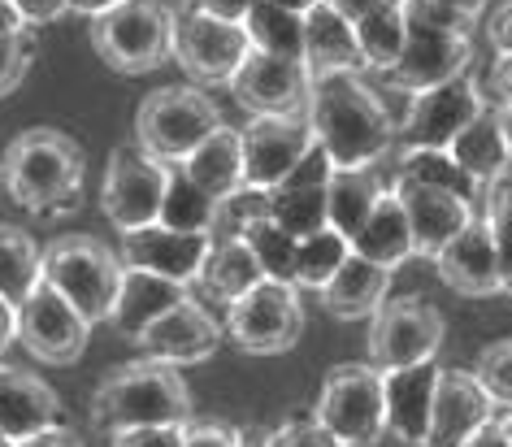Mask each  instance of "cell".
Wrapping results in <instances>:
<instances>
[{
	"label": "cell",
	"instance_id": "obj_1",
	"mask_svg": "<svg viewBox=\"0 0 512 447\" xmlns=\"http://www.w3.org/2000/svg\"><path fill=\"white\" fill-rule=\"evenodd\" d=\"M309 122L322 152L335 170H361L378 165L391 152L400 126L391 122L387 105L374 87L365 83L361 70H335L313 74L309 87Z\"/></svg>",
	"mask_w": 512,
	"mask_h": 447
},
{
	"label": "cell",
	"instance_id": "obj_2",
	"mask_svg": "<svg viewBox=\"0 0 512 447\" xmlns=\"http://www.w3.org/2000/svg\"><path fill=\"white\" fill-rule=\"evenodd\" d=\"M0 183H5L9 200L35 217L70 213L83 200L87 157L57 126H31V131L14 135V144L0 157Z\"/></svg>",
	"mask_w": 512,
	"mask_h": 447
},
{
	"label": "cell",
	"instance_id": "obj_3",
	"mask_svg": "<svg viewBox=\"0 0 512 447\" xmlns=\"http://www.w3.org/2000/svg\"><path fill=\"white\" fill-rule=\"evenodd\" d=\"M191 387L178 374V365L165 361H135L122 365L96 387L92 421L100 430H131V426H187Z\"/></svg>",
	"mask_w": 512,
	"mask_h": 447
},
{
	"label": "cell",
	"instance_id": "obj_4",
	"mask_svg": "<svg viewBox=\"0 0 512 447\" xmlns=\"http://www.w3.org/2000/svg\"><path fill=\"white\" fill-rule=\"evenodd\" d=\"M404 18H408V44L400 66L391 70V83L400 92L417 96L430 87H443L447 79L469 74L473 61V27L478 22L452 14V9L434 5V0H404Z\"/></svg>",
	"mask_w": 512,
	"mask_h": 447
},
{
	"label": "cell",
	"instance_id": "obj_5",
	"mask_svg": "<svg viewBox=\"0 0 512 447\" xmlns=\"http://www.w3.org/2000/svg\"><path fill=\"white\" fill-rule=\"evenodd\" d=\"M126 265L92 235H61L44 248V278L79 309L87 322H109L122 291Z\"/></svg>",
	"mask_w": 512,
	"mask_h": 447
},
{
	"label": "cell",
	"instance_id": "obj_6",
	"mask_svg": "<svg viewBox=\"0 0 512 447\" xmlns=\"http://www.w3.org/2000/svg\"><path fill=\"white\" fill-rule=\"evenodd\" d=\"M174 22L178 14L165 0H122L92 18V48L118 74H148L174 57Z\"/></svg>",
	"mask_w": 512,
	"mask_h": 447
},
{
	"label": "cell",
	"instance_id": "obj_7",
	"mask_svg": "<svg viewBox=\"0 0 512 447\" xmlns=\"http://www.w3.org/2000/svg\"><path fill=\"white\" fill-rule=\"evenodd\" d=\"M217 126H222V109L209 100V92L187 83L157 87L135 113V144L170 165H183Z\"/></svg>",
	"mask_w": 512,
	"mask_h": 447
},
{
	"label": "cell",
	"instance_id": "obj_8",
	"mask_svg": "<svg viewBox=\"0 0 512 447\" xmlns=\"http://www.w3.org/2000/svg\"><path fill=\"white\" fill-rule=\"evenodd\" d=\"M313 417L335 434L343 447H374L387 434V387L382 369L369 361L335 365L322 382Z\"/></svg>",
	"mask_w": 512,
	"mask_h": 447
},
{
	"label": "cell",
	"instance_id": "obj_9",
	"mask_svg": "<svg viewBox=\"0 0 512 447\" xmlns=\"http://www.w3.org/2000/svg\"><path fill=\"white\" fill-rule=\"evenodd\" d=\"M226 335L248 356L291 352L304 335V300L296 283H256L248 296L226 309Z\"/></svg>",
	"mask_w": 512,
	"mask_h": 447
},
{
	"label": "cell",
	"instance_id": "obj_10",
	"mask_svg": "<svg viewBox=\"0 0 512 447\" xmlns=\"http://www.w3.org/2000/svg\"><path fill=\"white\" fill-rule=\"evenodd\" d=\"M252 40L243 22L204 14V9H183L174 22V61L187 70V79L200 87H230L235 74L248 66Z\"/></svg>",
	"mask_w": 512,
	"mask_h": 447
},
{
	"label": "cell",
	"instance_id": "obj_11",
	"mask_svg": "<svg viewBox=\"0 0 512 447\" xmlns=\"http://www.w3.org/2000/svg\"><path fill=\"white\" fill-rule=\"evenodd\" d=\"M447 339V322L426 296H400L387 300L369 317V365L391 374L421 361H434Z\"/></svg>",
	"mask_w": 512,
	"mask_h": 447
},
{
	"label": "cell",
	"instance_id": "obj_12",
	"mask_svg": "<svg viewBox=\"0 0 512 447\" xmlns=\"http://www.w3.org/2000/svg\"><path fill=\"white\" fill-rule=\"evenodd\" d=\"M165 183H170V161L152 157L139 144L113 148L105 165V183H100V209L118 231H139L161 217Z\"/></svg>",
	"mask_w": 512,
	"mask_h": 447
},
{
	"label": "cell",
	"instance_id": "obj_13",
	"mask_svg": "<svg viewBox=\"0 0 512 447\" xmlns=\"http://www.w3.org/2000/svg\"><path fill=\"white\" fill-rule=\"evenodd\" d=\"M239 135H243V183L256 191H274L317 148L309 113H265V118H252Z\"/></svg>",
	"mask_w": 512,
	"mask_h": 447
},
{
	"label": "cell",
	"instance_id": "obj_14",
	"mask_svg": "<svg viewBox=\"0 0 512 447\" xmlns=\"http://www.w3.org/2000/svg\"><path fill=\"white\" fill-rule=\"evenodd\" d=\"M18 343L44 365H74L92 343V322L44 278L18 304Z\"/></svg>",
	"mask_w": 512,
	"mask_h": 447
},
{
	"label": "cell",
	"instance_id": "obj_15",
	"mask_svg": "<svg viewBox=\"0 0 512 447\" xmlns=\"http://www.w3.org/2000/svg\"><path fill=\"white\" fill-rule=\"evenodd\" d=\"M491 109L486 83H478L473 74L447 79L443 87L417 92L408 105V118L400 122V144L404 148H452V139L465 131L473 118Z\"/></svg>",
	"mask_w": 512,
	"mask_h": 447
},
{
	"label": "cell",
	"instance_id": "obj_16",
	"mask_svg": "<svg viewBox=\"0 0 512 447\" xmlns=\"http://www.w3.org/2000/svg\"><path fill=\"white\" fill-rule=\"evenodd\" d=\"M209 252H213V235H187V231H170V226L152 222V226H139V231L122 235L118 257L131 270H148V274H161V278H174V283L191 287L204 274V265H209Z\"/></svg>",
	"mask_w": 512,
	"mask_h": 447
},
{
	"label": "cell",
	"instance_id": "obj_17",
	"mask_svg": "<svg viewBox=\"0 0 512 447\" xmlns=\"http://www.w3.org/2000/svg\"><path fill=\"white\" fill-rule=\"evenodd\" d=\"M309 87H313V74L304 61L252 53L248 66L235 74L230 92H235V100L252 118H265V113H304L309 109Z\"/></svg>",
	"mask_w": 512,
	"mask_h": 447
},
{
	"label": "cell",
	"instance_id": "obj_18",
	"mask_svg": "<svg viewBox=\"0 0 512 447\" xmlns=\"http://www.w3.org/2000/svg\"><path fill=\"white\" fill-rule=\"evenodd\" d=\"M391 191L400 196L404 213H408V226H413V239H417V257H426V261L439 257V252L473 222V217L482 213L478 204L456 196V191L408 183V178H395Z\"/></svg>",
	"mask_w": 512,
	"mask_h": 447
},
{
	"label": "cell",
	"instance_id": "obj_19",
	"mask_svg": "<svg viewBox=\"0 0 512 447\" xmlns=\"http://www.w3.org/2000/svg\"><path fill=\"white\" fill-rule=\"evenodd\" d=\"M495 408L499 404L491 400V391L482 387L473 369H443L439 391H434V408H430L426 447H460L482 426H491Z\"/></svg>",
	"mask_w": 512,
	"mask_h": 447
},
{
	"label": "cell",
	"instance_id": "obj_20",
	"mask_svg": "<svg viewBox=\"0 0 512 447\" xmlns=\"http://www.w3.org/2000/svg\"><path fill=\"white\" fill-rule=\"evenodd\" d=\"M330 174H335V165H330L322 144H317L309 157L300 161V170L291 178H283V183L270 191V217L283 226L287 235L309 239V235H317V231H326L330 226V209H326Z\"/></svg>",
	"mask_w": 512,
	"mask_h": 447
},
{
	"label": "cell",
	"instance_id": "obj_21",
	"mask_svg": "<svg viewBox=\"0 0 512 447\" xmlns=\"http://www.w3.org/2000/svg\"><path fill=\"white\" fill-rule=\"evenodd\" d=\"M226 326H217V317L204 309L200 300H183L174 304L165 317H157L144 335H139V348H144L152 361H165V365H196V361H209L222 343Z\"/></svg>",
	"mask_w": 512,
	"mask_h": 447
},
{
	"label": "cell",
	"instance_id": "obj_22",
	"mask_svg": "<svg viewBox=\"0 0 512 447\" xmlns=\"http://www.w3.org/2000/svg\"><path fill=\"white\" fill-rule=\"evenodd\" d=\"M434 270L456 296L465 300H491L504 296L499 287V261H495V239L491 226H486V213H478L473 222L460 231L452 244H447L439 257H434Z\"/></svg>",
	"mask_w": 512,
	"mask_h": 447
},
{
	"label": "cell",
	"instance_id": "obj_23",
	"mask_svg": "<svg viewBox=\"0 0 512 447\" xmlns=\"http://www.w3.org/2000/svg\"><path fill=\"white\" fill-rule=\"evenodd\" d=\"M439 374H443L439 361H421V365L382 374V387H387V430L408 447H426Z\"/></svg>",
	"mask_w": 512,
	"mask_h": 447
},
{
	"label": "cell",
	"instance_id": "obj_24",
	"mask_svg": "<svg viewBox=\"0 0 512 447\" xmlns=\"http://www.w3.org/2000/svg\"><path fill=\"white\" fill-rule=\"evenodd\" d=\"M57 417H61V400L44 378L0 361V434L22 443L48 426H61Z\"/></svg>",
	"mask_w": 512,
	"mask_h": 447
},
{
	"label": "cell",
	"instance_id": "obj_25",
	"mask_svg": "<svg viewBox=\"0 0 512 447\" xmlns=\"http://www.w3.org/2000/svg\"><path fill=\"white\" fill-rule=\"evenodd\" d=\"M187 300V287L174 283V278H161V274H148V270H131L126 265L122 274V291H118V304H113V317L109 322L118 326L122 339L139 343V335L157 322V317H165L174 309V304Z\"/></svg>",
	"mask_w": 512,
	"mask_h": 447
},
{
	"label": "cell",
	"instance_id": "obj_26",
	"mask_svg": "<svg viewBox=\"0 0 512 447\" xmlns=\"http://www.w3.org/2000/svg\"><path fill=\"white\" fill-rule=\"evenodd\" d=\"M387 291H391V270L365 261V257H352L339 265V274L317 291L322 296V309L330 317H343V322H361V317H374L382 304H387Z\"/></svg>",
	"mask_w": 512,
	"mask_h": 447
},
{
	"label": "cell",
	"instance_id": "obj_27",
	"mask_svg": "<svg viewBox=\"0 0 512 447\" xmlns=\"http://www.w3.org/2000/svg\"><path fill=\"white\" fill-rule=\"evenodd\" d=\"M304 66H309V74L365 70L361 48H356V27L330 0H322L317 9L304 14Z\"/></svg>",
	"mask_w": 512,
	"mask_h": 447
},
{
	"label": "cell",
	"instance_id": "obj_28",
	"mask_svg": "<svg viewBox=\"0 0 512 447\" xmlns=\"http://www.w3.org/2000/svg\"><path fill=\"white\" fill-rule=\"evenodd\" d=\"M183 170H187L191 183H200L217 204L230 200L239 187H248V183H243V135L235 131V126L222 122V126H217V131L183 161Z\"/></svg>",
	"mask_w": 512,
	"mask_h": 447
},
{
	"label": "cell",
	"instance_id": "obj_29",
	"mask_svg": "<svg viewBox=\"0 0 512 447\" xmlns=\"http://www.w3.org/2000/svg\"><path fill=\"white\" fill-rule=\"evenodd\" d=\"M352 252L382 265V270H395V265H404L408 257H417L413 226H408V213H404V204H400L395 191H387V196L378 200V209L369 213L361 235L352 239Z\"/></svg>",
	"mask_w": 512,
	"mask_h": 447
},
{
	"label": "cell",
	"instance_id": "obj_30",
	"mask_svg": "<svg viewBox=\"0 0 512 447\" xmlns=\"http://www.w3.org/2000/svg\"><path fill=\"white\" fill-rule=\"evenodd\" d=\"M387 183H382L378 165H361V170H335L330 174V231H339L343 239H356L361 226L369 222V213L378 209V200L387 196Z\"/></svg>",
	"mask_w": 512,
	"mask_h": 447
},
{
	"label": "cell",
	"instance_id": "obj_31",
	"mask_svg": "<svg viewBox=\"0 0 512 447\" xmlns=\"http://www.w3.org/2000/svg\"><path fill=\"white\" fill-rule=\"evenodd\" d=\"M452 157L460 161V170L469 178H478L482 187H495L499 178H508V165H512V152H508V139H504V126H499V113L486 109L482 118H473L465 131L452 139Z\"/></svg>",
	"mask_w": 512,
	"mask_h": 447
},
{
	"label": "cell",
	"instance_id": "obj_32",
	"mask_svg": "<svg viewBox=\"0 0 512 447\" xmlns=\"http://www.w3.org/2000/svg\"><path fill=\"white\" fill-rule=\"evenodd\" d=\"M200 283L209 287L213 300H222L230 309V304L248 296L256 283H265V274L243 239H213V252H209V265H204Z\"/></svg>",
	"mask_w": 512,
	"mask_h": 447
},
{
	"label": "cell",
	"instance_id": "obj_33",
	"mask_svg": "<svg viewBox=\"0 0 512 447\" xmlns=\"http://www.w3.org/2000/svg\"><path fill=\"white\" fill-rule=\"evenodd\" d=\"M217 204L200 183H191L183 165H170V183H165V200H161V226L170 231H187V235H213L217 231Z\"/></svg>",
	"mask_w": 512,
	"mask_h": 447
},
{
	"label": "cell",
	"instance_id": "obj_34",
	"mask_svg": "<svg viewBox=\"0 0 512 447\" xmlns=\"http://www.w3.org/2000/svg\"><path fill=\"white\" fill-rule=\"evenodd\" d=\"M395 178L456 191V196H465L473 204L486 200V187L478 183V178H469L465 170H460V161L447 148H400V157H395Z\"/></svg>",
	"mask_w": 512,
	"mask_h": 447
},
{
	"label": "cell",
	"instance_id": "obj_35",
	"mask_svg": "<svg viewBox=\"0 0 512 447\" xmlns=\"http://www.w3.org/2000/svg\"><path fill=\"white\" fill-rule=\"evenodd\" d=\"M44 283V252L35 239L14 222H0V296L9 304H22Z\"/></svg>",
	"mask_w": 512,
	"mask_h": 447
},
{
	"label": "cell",
	"instance_id": "obj_36",
	"mask_svg": "<svg viewBox=\"0 0 512 447\" xmlns=\"http://www.w3.org/2000/svg\"><path fill=\"white\" fill-rule=\"evenodd\" d=\"M408 44V18H404V0L369 14L365 22H356V48H361V66L374 74H391L404 57Z\"/></svg>",
	"mask_w": 512,
	"mask_h": 447
},
{
	"label": "cell",
	"instance_id": "obj_37",
	"mask_svg": "<svg viewBox=\"0 0 512 447\" xmlns=\"http://www.w3.org/2000/svg\"><path fill=\"white\" fill-rule=\"evenodd\" d=\"M252 40V53H270V57H291L304 61V18L291 9H278L274 0H256L252 14L243 18Z\"/></svg>",
	"mask_w": 512,
	"mask_h": 447
},
{
	"label": "cell",
	"instance_id": "obj_38",
	"mask_svg": "<svg viewBox=\"0 0 512 447\" xmlns=\"http://www.w3.org/2000/svg\"><path fill=\"white\" fill-rule=\"evenodd\" d=\"M243 244L252 248L256 265H261L265 278H274V283H296V261H300V239L287 235L283 226L274 222V217H265V222L248 226V231L239 235Z\"/></svg>",
	"mask_w": 512,
	"mask_h": 447
},
{
	"label": "cell",
	"instance_id": "obj_39",
	"mask_svg": "<svg viewBox=\"0 0 512 447\" xmlns=\"http://www.w3.org/2000/svg\"><path fill=\"white\" fill-rule=\"evenodd\" d=\"M352 257V239H343L339 231H317L309 239H300V261H296V287L304 291H322L330 278L339 274V265Z\"/></svg>",
	"mask_w": 512,
	"mask_h": 447
},
{
	"label": "cell",
	"instance_id": "obj_40",
	"mask_svg": "<svg viewBox=\"0 0 512 447\" xmlns=\"http://www.w3.org/2000/svg\"><path fill=\"white\" fill-rule=\"evenodd\" d=\"M486 226H491V239H495V261H499V287L504 296H512V183L499 178L495 187H486Z\"/></svg>",
	"mask_w": 512,
	"mask_h": 447
},
{
	"label": "cell",
	"instance_id": "obj_41",
	"mask_svg": "<svg viewBox=\"0 0 512 447\" xmlns=\"http://www.w3.org/2000/svg\"><path fill=\"white\" fill-rule=\"evenodd\" d=\"M478 382L491 391V400L499 408H512V339H499L491 343L482 356H478Z\"/></svg>",
	"mask_w": 512,
	"mask_h": 447
},
{
	"label": "cell",
	"instance_id": "obj_42",
	"mask_svg": "<svg viewBox=\"0 0 512 447\" xmlns=\"http://www.w3.org/2000/svg\"><path fill=\"white\" fill-rule=\"evenodd\" d=\"M265 447H343L317 417H291L265 434Z\"/></svg>",
	"mask_w": 512,
	"mask_h": 447
},
{
	"label": "cell",
	"instance_id": "obj_43",
	"mask_svg": "<svg viewBox=\"0 0 512 447\" xmlns=\"http://www.w3.org/2000/svg\"><path fill=\"white\" fill-rule=\"evenodd\" d=\"M31 70V44L27 35H0V100L18 92Z\"/></svg>",
	"mask_w": 512,
	"mask_h": 447
},
{
	"label": "cell",
	"instance_id": "obj_44",
	"mask_svg": "<svg viewBox=\"0 0 512 447\" xmlns=\"http://www.w3.org/2000/svg\"><path fill=\"white\" fill-rule=\"evenodd\" d=\"M113 447H183L187 426H131V430H113Z\"/></svg>",
	"mask_w": 512,
	"mask_h": 447
},
{
	"label": "cell",
	"instance_id": "obj_45",
	"mask_svg": "<svg viewBox=\"0 0 512 447\" xmlns=\"http://www.w3.org/2000/svg\"><path fill=\"white\" fill-rule=\"evenodd\" d=\"M183 447H243V430L226 421H187V443Z\"/></svg>",
	"mask_w": 512,
	"mask_h": 447
},
{
	"label": "cell",
	"instance_id": "obj_46",
	"mask_svg": "<svg viewBox=\"0 0 512 447\" xmlns=\"http://www.w3.org/2000/svg\"><path fill=\"white\" fill-rule=\"evenodd\" d=\"M14 9L27 27H48L61 14H70V0H14Z\"/></svg>",
	"mask_w": 512,
	"mask_h": 447
},
{
	"label": "cell",
	"instance_id": "obj_47",
	"mask_svg": "<svg viewBox=\"0 0 512 447\" xmlns=\"http://www.w3.org/2000/svg\"><path fill=\"white\" fill-rule=\"evenodd\" d=\"M486 96L495 105H512V53L491 61V70H486Z\"/></svg>",
	"mask_w": 512,
	"mask_h": 447
},
{
	"label": "cell",
	"instance_id": "obj_48",
	"mask_svg": "<svg viewBox=\"0 0 512 447\" xmlns=\"http://www.w3.org/2000/svg\"><path fill=\"white\" fill-rule=\"evenodd\" d=\"M486 40H491L495 57L512 53V0H508V5H499L491 14V22H486Z\"/></svg>",
	"mask_w": 512,
	"mask_h": 447
},
{
	"label": "cell",
	"instance_id": "obj_49",
	"mask_svg": "<svg viewBox=\"0 0 512 447\" xmlns=\"http://www.w3.org/2000/svg\"><path fill=\"white\" fill-rule=\"evenodd\" d=\"M256 0H187L183 9H204V14H217V18H230V22H243L252 14Z\"/></svg>",
	"mask_w": 512,
	"mask_h": 447
},
{
	"label": "cell",
	"instance_id": "obj_50",
	"mask_svg": "<svg viewBox=\"0 0 512 447\" xmlns=\"http://www.w3.org/2000/svg\"><path fill=\"white\" fill-rule=\"evenodd\" d=\"M14 447H83V439L74 430H66V426H48V430L31 434V439H22Z\"/></svg>",
	"mask_w": 512,
	"mask_h": 447
},
{
	"label": "cell",
	"instance_id": "obj_51",
	"mask_svg": "<svg viewBox=\"0 0 512 447\" xmlns=\"http://www.w3.org/2000/svg\"><path fill=\"white\" fill-rule=\"evenodd\" d=\"M330 5H335V9H339V14H343V18H348V22H352V27H356V22H365L369 14H378V9H387V5H395V0H330Z\"/></svg>",
	"mask_w": 512,
	"mask_h": 447
},
{
	"label": "cell",
	"instance_id": "obj_52",
	"mask_svg": "<svg viewBox=\"0 0 512 447\" xmlns=\"http://www.w3.org/2000/svg\"><path fill=\"white\" fill-rule=\"evenodd\" d=\"M9 343H18V304H9L0 296V361H5Z\"/></svg>",
	"mask_w": 512,
	"mask_h": 447
},
{
	"label": "cell",
	"instance_id": "obj_53",
	"mask_svg": "<svg viewBox=\"0 0 512 447\" xmlns=\"http://www.w3.org/2000/svg\"><path fill=\"white\" fill-rule=\"evenodd\" d=\"M0 35H27V22L18 18L14 0H0Z\"/></svg>",
	"mask_w": 512,
	"mask_h": 447
},
{
	"label": "cell",
	"instance_id": "obj_54",
	"mask_svg": "<svg viewBox=\"0 0 512 447\" xmlns=\"http://www.w3.org/2000/svg\"><path fill=\"white\" fill-rule=\"evenodd\" d=\"M122 0H70V14H83V18H100L109 9H118Z\"/></svg>",
	"mask_w": 512,
	"mask_h": 447
},
{
	"label": "cell",
	"instance_id": "obj_55",
	"mask_svg": "<svg viewBox=\"0 0 512 447\" xmlns=\"http://www.w3.org/2000/svg\"><path fill=\"white\" fill-rule=\"evenodd\" d=\"M460 447H508V439H504V430H499L495 421H491V426H482L478 434H473V439H465Z\"/></svg>",
	"mask_w": 512,
	"mask_h": 447
},
{
	"label": "cell",
	"instance_id": "obj_56",
	"mask_svg": "<svg viewBox=\"0 0 512 447\" xmlns=\"http://www.w3.org/2000/svg\"><path fill=\"white\" fill-rule=\"evenodd\" d=\"M434 5H443V9H452V14H460V18L478 22V14L486 9V0H434Z\"/></svg>",
	"mask_w": 512,
	"mask_h": 447
},
{
	"label": "cell",
	"instance_id": "obj_57",
	"mask_svg": "<svg viewBox=\"0 0 512 447\" xmlns=\"http://www.w3.org/2000/svg\"><path fill=\"white\" fill-rule=\"evenodd\" d=\"M274 5H278V9H291V14H300V18H304L309 9L322 5V0H274Z\"/></svg>",
	"mask_w": 512,
	"mask_h": 447
},
{
	"label": "cell",
	"instance_id": "obj_58",
	"mask_svg": "<svg viewBox=\"0 0 512 447\" xmlns=\"http://www.w3.org/2000/svg\"><path fill=\"white\" fill-rule=\"evenodd\" d=\"M499 113V126H504V139H508V152H512V105H495Z\"/></svg>",
	"mask_w": 512,
	"mask_h": 447
},
{
	"label": "cell",
	"instance_id": "obj_59",
	"mask_svg": "<svg viewBox=\"0 0 512 447\" xmlns=\"http://www.w3.org/2000/svg\"><path fill=\"white\" fill-rule=\"evenodd\" d=\"M495 426L504 430V439H508V447H512V408H508V413H499V417H495Z\"/></svg>",
	"mask_w": 512,
	"mask_h": 447
},
{
	"label": "cell",
	"instance_id": "obj_60",
	"mask_svg": "<svg viewBox=\"0 0 512 447\" xmlns=\"http://www.w3.org/2000/svg\"><path fill=\"white\" fill-rule=\"evenodd\" d=\"M243 447H265V434L261 439H248V434H243Z\"/></svg>",
	"mask_w": 512,
	"mask_h": 447
},
{
	"label": "cell",
	"instance_id": "obj_61",
	"mask_svg": "<svg viewBox=\"0 0 512 447\" xmlns=\"http://www.w3.org/2000/svg\"><path fill=\"white\" fill-rule=\"evenodd\" d=\"M0 447H14V439H9V434H0Z\"/></svg>",
	"mask_w": 512,
	"mask_h": 447
},
{
	"label": "cell",
	"instance_id": "obj_62",
	"mask_svg": "<svg viewBox=\"0 0 512 447\" xmlns=\"http://www.w3.org/2000/svg\"><path fill=\"white\" fill-rule=\"evenodd\" d=\"M183 5H187V0H183Z\"/></svg>",
	"mask_w": 512,
	"mask_h": 447
}]
</instances>
